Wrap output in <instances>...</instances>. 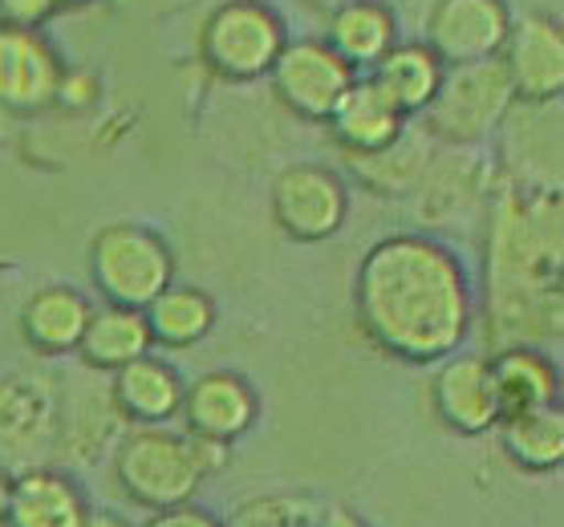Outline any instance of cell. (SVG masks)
Here are the masks:
<instances>
[{
  "mask_svg": "<svg viewBox=\"0 0 564 527\" xmlns=\"http://www.w3.org/2000/svg\"><path fill=\"white\" fill-rule=\"evenodd\" d=\"M151 329H147V317L142 309H127V305H102V309H90V321L82 329V341H77V358L86 370H102L115 373L118 365L151 353Z\"/></svg>",
  "mask_w": 564,
  "mask_h": 527,
  "instance_id": "obj_23",
  "label": "cell"
},
{
  "mask_svg": "<svg viewBox=\"0 0 564 527\" xmlns=\"http://www.w3.org/2000/svg\"><path fill=\"white\" fill-rule=\"evenodd\" d=\"M443 69H447V65L438 62L423 41H398L394 50L370 69V78L382 86V94L402 110V114L419 118L426 110V102L435 98Z\"/></svg>",
  "mask_w": 564,
  "mask_h": 527,
  "instance_id": "obj_25",
  "label": "cell"
},
{
  "mask_svg": "<svg viewBox=\"0 0 564 527\" xmlns=\"http://www.w3.org/2000/svg\"><path fill=\"white\" fill-rule=\"evenodd\" d=\"M325 122L334 130V139L346 146V155H366L394 139L406 127V114L386 98L373 78H354V86L337 98Z\"/></svg>",
  "mask_w": 564,
  "mask_h": 527,
  "instance_id": "obj_21",
  "label": "cell"
},
{
  "mask_svg": "<svg viewBox=\"0 0 564 527\" xmlns=\"http://www.w3.org/2000/svg\"><path fill=\"white\" fill-rule=\"evenodd\" d=\"M9 495H13V475L0 471V527H4V515H9Z\"/></svg>",
  "mask_w": 564,
  "mask_h": 527,
  "instance_id": "obj_32",
  "label": "cell"
},
{
  "mask_svg": "<svg viewBox=\"0 0 564 527\" xmlns=\"http://www.w3.org/2000/svg\"><path fill=\"white\" fill-rule=\"evenodd\" d=\"M90 276L106 305L147 309L175 281V256L154 228L106 223L90 240Z\"/></svg>",
  "mask_w": 564,
  "mask_h": 527,
  "instance_id": "obj_5",
  "label": "cell"
},
{
  "mask_svg": "<svg viewBox=\"0 0 564 527\" xmlns=\"http://www.w3.org/2000/svg\"><path fill=\"white\" fill-rule=\"evenodd\" d=\"M561 281V191L500 183L491 195L484 240V329L491 345H556L564 321Z\"/></svg>",
  "mask_w": 564,
  "mask_h": 527,
  "instance_id": "obj_2",
  "label": "cell"
},
{
  "mask_svg": "<svg viewBox=\"0 0 564 527\" xmlns=\"http://www.w3.org/2000/svg\"><path fill=\"white\" fill-rule=\"evenodd\" d=\"M431 406H435L438 422L455 430V435H488L500 422V402H496V382H491V365L479 353H451L438 361L435 377H431Z\"/></svg>",
  "mask_w": 564,
  "mask_h": 527,
  "instance_id": "obj_13",
  "label": "cell"
},
{
  "mask_svg": "<svg viewBox=\"0 0 564 527\" xmlns=\"http://www.w3.org/2000/svg\"><path fill=\"white\" fill-rule=\"evenodd\" d=\"M86 527H127L118 515H110V512H90V519H86Z\"/></svg>",
  "mask_w": 564,
  "mask_h": 527,
  "instance_id": "obj_33",
  "label": "cell"
},
{
  "mask_svg": "<svg viewBox=\"0 0 564 527\" xmlns=\"http://www.w3.org/2000/svg\"><path fill=\"white\" fill-rule=\"evenodd\" d=\"M317 519L313 499H289V495H269V499H248L236 507L224 527H308Z\"/></svg>",
  "mask_w": 564,
  "mask_h": 527,
  "instance_id": "obj_27",
  "label": "cell"
},
{
  "mask_svg": "<svg viewBox=\"0 0 564 527\" xmlns=\"http://www.w3.org/2000/svg\"><path fill=\"white\" fill-rule=\"evenodd\" d=\"M77 4H86V0H57V9H77Z\"/></svg>",
  "mask_w": 564,
  "mask_h": 527,
  "instance_id": "obj_36",
  "label": "cell"
},
{
  "mask_svg": "<svg viewBox=\"0 0 564 527\" xmlns=\"http://www.w3.org/2000/svg\"><path fill=\"white\" fill-rule=\"evenodd\" d=\"M180 418L192 435L216 438V442H236L245 438L260 418V398L252 382L231 370H212L183 386Z\"/></svg>",
  "mask_w": 564,
  "mask_h": 527,
  "instance_id": "obj_14",
  "label": "cell"
},
{
  "mask_svg": "<svg viewBox=\"0 0 564 527\" xmlns=\"http://www.w3.org/2000/svg\"><path fill=\"white\" fill-rule=\"evenodd\" d=\"M90 503L74 479L53 466H33L13 475L4 527H86Z\"/></svg>",
  "mask_w": 564,
  "mask_h": 527,
  "instance_id": "obj_18",
  "label": "cell"
},
{
  "mask_svg": "<svg viewBox=\"0 0 564 527\" xmlns=\"http://www.w3.org/2000/svg\"><path fill=\"white\" fill-rule=\"evenodd\" d=\"M325 45L361 74L398 45V17L386 0H346L325 13Z\"/></svg>",
  "mask_w": 564,
  "mask_h": 527,
  "instance_id": "obj_17",
  "label": "cell"
},
{
  "mask_svg": "<svg viewBox=\"0 0 564 527\" xmlns=\"http://www.w3.org/2000/svg\"><path fill=\"white\" fill-rule=\"evenodd\" d=\"M491 382H496V402L500 418L508 414L540 410L561 402V370L556 361L536 345H503L488 358Z\"/></svg>",
  "mask_w": 564,
  "mask_h": 527,
  "instance_id": "obj_20",
  "label": "cell"
},
{
  "mask_svg": "<svg viewBox=\"0 0 564 527\" xmlns=\"http://www.w3.org/2000/svg\"><path fill=\"white\" fill-rule=\"evenodd\" d=\"M110 402H115L118 418L130 426H167L171 418H180L183 377L163 358L142 353V358L115 370V377H110Z\"/></svg>",
  "mask_w": 564,
  "mask_h": 527,
  "instance_id": "obj_16",
  "label": "cell"
},
{
  "mask_svg": "<svg viewBox=\"0 0 564 527\" xmlns=\"http://www.w3.org/2000/svg\"><path fill=\"white\" fill-rule=\"evenodd\" d=\"M62 435V398L50 377L9 373L0 377V471L21 475L50 466Z\"/></svg>",
  "mask_w": 564,
  "mask_h": 527,
  "instance_id": "obj_7",
  "label": "cell"
},
{
  "mask_svg": "<svg viewBox=\"0 0 564 527\" xmlns=\"http://www.w3.org/2000/svg\"><path fill=\"white\" fill-rule=\"evenodd\" d=\"M308 4H317L321 13H329V9H337V4H346V0H308Z\"/></svg>",
  "mask_w": 564,
  "mask_h": 527,
  "instance_id": "obj_35",
  "label": "cell"
},
{
  "mask_svg": "<svg viewBox=\"0 0 564 527\" xmlns=\"http://www.w3.org/2000/svg\"><path fill=\"white\" fill-rule=\"evenodd\" d=\"M500 430V447L512 459V466L528 475H549L564 463V414L556 406H540V410L508 414L496 422Z\"/></svg>",
  "mask_w": 564,
  "mask_h": 527,
  "instance_id": "obj_26",
  "label": "cell"
},
{
  "mask_svg": "<svg viewBox=\"0 0 564 527\" xmlns=\"http://www.w3.org/2000/svg\"><path fill=\"white\" fill-rule=\"evenodd\" d=\"M65 65L45 33L0 21V106L13 114L50 110L62 94Z\"/></svg>",
  "mask_w": 564,
  "mask_h": 527,
  "instance_id": "obj_11",
  "label": "cell"
},
{
  "mask_svg": "<svg viewBox=\"0 0 564 527\" xmlns=\"http://www.w3.org/2000/svg\"><path fill=\"white\" fill-rule=\"evenodd\" d=\"M361 333L398 361L451 358L475 325V293L463 260L431 235H386L354 276Z\"/></svg>",
  "mask_w": 564,
  "mask_h": 527,
  "instance_id": "obj_1",
  "label": "cell"
},
{
  "mask_svg": "<svg viewBox=\"0 0 564 527\" xmlns=\"http://www.w3.org/2000/svg\"><path fill=\"white\" fill-rule=\"evenodd\" d=\"M9 127H13V110H9V106H0V139L9 134Z\"/></svg>",
  "mask_w": 564,
  "mask_h": 527,
  "instance_id": "obj_34",
  "label": "cell"
},
{
  "mask_svg": "<svg viewBox=\"0 0 564 527\" xmlns=\"http://www.w3.org/2000/svg\"><path fill=\"white\" fill-rule=\"evenodd\" d=\"M115 479L130 503L147 512H167L192 503L207 475L187 430L180 435L167 426H134L115 442Z\"/></svg>",
  "mask_w": 564,
  "mask_h": 527,
  "instance_id": "obj_3",
  "label": "cell"
},
{
  "mask_svg": "<svg viewBox=\"0 0 564 527\" xmlns=\"http://www.w3.org/2000/svg\"><path fill=\"white\" fill-rule=\"evenodd\" d=\"M269 78H272L276 98H281L296 118L325 122L329 110L337 106V98L354 86L358 74H354L325 41L305 37V41H289V45H284L281 57L272 62Z\"/></svg>",
  "mask_w": 564,
  "mask_h": 527,
  "instance_id": "obj_9",
  "label": "cell"
},
{
  "mask_svg": "<svg viewBox=\"0 0 564 527\" xmlns=\"http://www.w3.org/2000/svg\"><path fill=\"white\" fill-rule=\"evenodd\" d=\"M435 151V134L423 122L406 118V127L398 130L386 146L366 151V155H349V167H354L361 187H370L373 195H411L431 167Z\"/></svg>",
  "mask_w": 564,
  "mask_h": 527,
  "instance_id": "obj_19",
  "label": "cell"
},
{
  "mask_svg": "<svg viewBox=\"0 0 564 527\" xmlns=\"http://www.w3.org/2000/svg\"><path fill=\"white\" fill-rule=\"evenodd\" d=\"M313 527H370L358 512H349L341 503H329V507H317V519Z\"/></svg>",
  "mask_w": 564,
  "mask_h": 527,
  "instance_id": "obj_30",
  "label": "cell"
},
{
  "mask_svg": "<svg viewBox=\"0 0 564 527\" xmlns=\"http://www.w3.org/2000/svg\"><path fill=\"white\" fill-rule=\"evenodd\" d=\"M512 29V9L503 0H435L423 17V45L443 65L500 57Z\"/></svg>",
  "mask_w": 564,
  "mask_h": 527,
  "instance_id": "obj_10",
  "label": "cell"
},
{
  "mask_svg": "<svg viewBox=\"0 0 564 527\" xmlns=\"http://www.w3.org/2000/svg\"><path fill=\"white\" fill-rule=\"evenodd\" d=\"M349 191L341 175L317 163H293L272 183V219L296 244H321L341 232Z\"/></svg>",
  "mask_w": 564,
  "mask_h": 527,
  "instance_id": "obj_8",
  "label": "cell"
},
{
  "mask_svg": "<svg viewBox=\"0 0 564 527\" xmlns=\"http://www.w3.org/2000/svg\"><path fill=\"white\" fill-rule=\"evenodd\" d=\"M142 527H224L212 512L195 507V503H180V507H167V512H151V519Z\"/></svg>",
  "mask_w": 564,
  "mask_h": 527,
  "instance_id": "obj_29",
  "label": "cell"
},
{
  "mask_svg": "<svg viewBox=\"0 0 564 527\" xmlns=\"http://www.w3.org/2000/svg\"><path fill=\"white\" fill-rule=\"evenodd\" d=\"M386 4L394 9V17H398V13H423V17H426V9H431L435 0H386Z\"/></svg>",
  "mask_w": 564,
  "mask_h": 527,
  "instance_id": "obj_31",
  "label": "cell"
},
{
  "mask_svg": "<svg viewBox=\"0 0 564 527\" xmlns=\"http://www.w3.org/2000/svg\"><path fill=\"white\" fill-rule=\"evenodd\" d=\"M500 127H508V139H520V155H508L503 183L561 191V98L512 102Z\"/></svg>",
  "mask_w": 564,
  "mask_h": 527,
  "instance_id": "obj_15",
  "label": "cell"
},
{
  "mask_svg": "<svg viewBox=\"0 0 564 527\" xmlns=\"http://www.w3.org/2000/svg\"><path fill=\"white\" fill-rule=\"evenodd\" d=\"M151 341L163 349H192L216 329V300L195 284L171 281L163 293L142 309Z\"/></svg>",
  "mask_w": 564,
  "mask_h": 527,
  "instance_id": "obj_24",
  "label": "cell"
},
{
  "mask_svg": "<svg viewBox=\"0 0 564 527\" xmlns=\"http://www.w3.org/2000/svg\"><path fill=\"white\" fill-rule=\"evenodd\" d=\"M57 13V0H0V21L41 29Z\"/></svg>",
  "mask_w": 564,
  "mask_h": 527,
  "instance_id": "obj_28",
  "label": "cell"
},
{
  "mask_svg": "<svg viewBox=\"0 0 564 527\" xmlns=\"http://www.w3.org/2000/svg\"><path fill=\"white\" fill-rule=\"evenodd\" d=\"M90 300L69 288V284H50L25 300L21 309V337L41 358H65L82 341V329L90 321Z\"/></svg>",
  "mask_w": 564,
  "mask_h": 527,
  "instance_id": "obj_22",
  "label": "cell"
},
{
  "mask_svg": "<svg viewBox=\"0 0 564 527\" xmlns=\"http://www.w3.org/2000/svg\"><path fill=\"white\" fill-rule=\"evenodd\" d=\"M512 102L516 90L503 62L484 57V62L447 65L435 98L426 102L419 118L443 146H479V142H488V134L500 130Z\"/></svg>",
  "mask_w": 564,
  "mask_h": 527,
  "instance_id": "obj_4",
  "label": "cell"
},
{
  "mask_svg": "<svg viewBox=\"0 0 564 527\" xmlns=\"http://www.w3.org/2000/svg\"><path fill=\"white\" fill-rule=\"evenodd\" d=\"M284 45L289 33L281 13L264 0H224L199 29V57L224 81L269 78Z\"/></svg>",
  "mask_w": 564,
  "mask_h": 527,
  "instance_id": "obj_6",
  "label": "cell"
},
{
  "mask_svg": "<svg viewBox=\"0 0 564 527\" xmlns=\"http://www.w3.org/2000/svg\"><path fill=\"white\" fill-rule=\"evenodd\" d=\"M500 62L512 78L516 102H552L564 90V29L556 17H512Z\"/></svg>",
  "mask_w": 564,
  "mask_h": 527,
  "instance_id": "obj_12",
  "label": "cell"
}]
</instances>
